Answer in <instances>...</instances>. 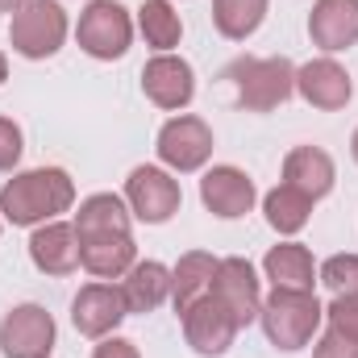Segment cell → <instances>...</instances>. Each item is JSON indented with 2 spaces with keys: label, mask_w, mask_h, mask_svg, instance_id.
<instances>
[{
  "label": "cell",
  "mask_w": 358,
  "mask_h": 358,
  "mask_svg": "<svg viewBox=\"0 0 358 358\" xmlns=\"http://www.w3.org/2000/svg\"><path fill=\"white\" fill-rule=\"evenodd\" d=\"M76 204V183L63 167L21 171L0 187V213L13 225H46Z\"/></svg>",
  "instance_id": "1"
},
{
  "label": "cell",
  "mask_w": 358,
  "mask_h": 358,
  "mask_svg": "<svg viewBox=\"0 0 358 358\" xmlns=\"http://www.w3.org/2000/svg\"><path fill=\"white\" fill-rule=\"evenodd\" d=\"M259 321L275 350H304L325 321V304L300 287H271V296L259 308Z\"/></svg>",
  "instance_id": "2"
},
{
  "label": "cell",
  "mask_w": 358,
  "mask_h": 358,
  "mask_svg": "<svg viewBox=\"0 0 358 358\" xmlns=\"http://www.w3.org/2000/svg\"><path fill=\"white\" fill-rule=\"evenodd\" d=\"M225 84H234V96L246 113H271L283 100H292L296 92V67L287 59H234L221 76Z\"/></svg>",
  "instance_id": "3"
},
{
  "label": "cell",
  "mask_w": 358,
  "mask_h": 358,
  "mask_svg": "<svg viewBox=\"0 0 358 358\" xmlns=\"http://www.w3.org/2000/svg\"><path fill=\"white\" fill-rule=\"evenodd\" d=\"M8 42L21 59H50L67 42V13L59 0H29L13 13Z\"/></svg>",
  "instance_id": "4"
},
{
  "label": "cell",
  "mask_w": 358,
  "mask_h": 358,
  "mask_svg": "<svg viewBox=\"0 0 358 358\" xmlns=\"http://www.w3.org/2000/svg\"><path fill=\"white\" fill-rule=\"evenodd\" d=\"M76 38H80V50H88L92 59H121L134 42V21L129 13L117 4V0H92L88 8L80 13V25H76Z\"/></svg>",
  "instance_id": "5"
},
{
  "label": "cell",
  "mask_w": 358,
  "mask_h": 358,
  "mask_svg": "<svg viewBox=\"0 0 358 358\" xmlns=\"http://www.w3.org/2000/svg\"><path fill=\"white\" fill-rule=\"evenodd\" d=\"M179 321H183V338H187V346L196 350V355L204 358H217L225 355L229 346H234V338H238V321H234V313L208 292V296H200V300H192L183 313H179Z\"/></svg>",
  "instance_id": "6"
},
{
  "label": "cell",
  "mask_w": 358,
  "mask_h": 358,
  "mask_svg": "<svg viewBox=\"0 0 358 358\" xmlns=\"http://www.w3.org/2000/svg\"><path fill=\"white\" fill-rule=\"evenodd\" d=\"M4 358H50L55 350V317L42 304H17L0 321Z\"/></svg>",
  "instance_id": "7"
},
{
  "label": "cell",
  "mask_w": 358,
  "mask_h": 358,
  "mask_svg": "<svg viewBox=\"0 0 358 358\" xmlns=\"http://www.w3.org/2000/svg\"><path fill=\"white\" fill-rule=\"evenodd\" d=\"M179 183L163 167H134L125 179V204L138 221L146 225H163L179 213Z\"/></svg>",
  "instance_id": "8"
},
{
  "label": "cell",
  "mask_w": 358,
  "mask_h": 358,
  "mask_svg": "<svg viewBox=\"0 0 358 358\" xmlns=\"http://www.w3.org/2000/svg\"><path fill=\"white\" fill-rule=\"evenodd\" d=\"M159 159L171 167V171H200L213 155V129L200 121V117H171L163 129H159Z\"/></svg>",
  "instance_id": "9"
},
{
  "label": "cell",
  "mask_w": 358,
  "mask_h": 358,
  "mask_svg": "<svg viewBox=\"0 0 358 358\" xmlns=\"http://www.w3.org/2000/svg\"><path fill=\"white\" fill-rule=\"evenodd\" d=\"M125 317H129V308H125V296L117 283H88L71 300V325L84 338H108Z\"/></svg>",
  "instance_id": "10"
},
{
  "label": "cell",
  "mask_w": 358,
  "mask_h": 358,
  "mask_svg": "<svg viewBox=\"0 0 358 358\" xmlns=\"http://www.w3.org/2000/svg\"><path fill=\"white\" fill-rule=\"evenodd\" d=\"M142 92H146L159 108H167V113L187 108L192 96H196L192 63L179 59V55H171V50H167V55H155V59L142 67Z\"/></svg>",
  "instance_id": "11"
},
{
  "label": "cell",
  "mask_w": 358,
  "mask_h": 358,
  "mask_svg": "<svg viewBox=\"0 0 358 358\" xmlns=\"http://www.w3.org/2000/svg\"><path fill=\"white\" fill-rule=\"evenodd\" d=\"M213 296L234 313L238 325H250L263 308V287H259V275L246 259H221L217 275H213Z\"/></svg>",
  "instance_id": "12"
},
{
  "label": "cell",
  "mask_w": 358,
  "mask_h": 358,
  "mask_svg": "<svg viewBox=\"0 0 358 358\" xmlns=\"http://www.w3.org/2000/svg\"><path fill=\"white\" fill-rule=\"evenodd\" d=\"M200 200H204V208L213 217L234 221V217H246L255 208L259 192H255V183H250L246 171H238V167H213L208 176L200 179Z\"/></svg>",
  "instance_id": "13"
},
{
  "label": "cell",
  "mask_w": 358,
  "mask_h": 358,
  "mask_svg": "<svg viewBox=\"0 0 358 358\" xmlns=\"http://www.w3.org/2000/svg\"><path fill=\"white\" fill-rule=\"evenodd\" d=\"M296 92H300L313 108H321V113H338V108H346L350 96H355L346 67L334 63V59H313V63H304V67L296 71Z\"/></svg>",
  "instance_id": "14"
},
{
  "label": "cell",
  "mask_w": 358,
  "mask_h": 358,
  "mask_svg": "<svg viewBox=\"0 0 358 358\" xmlns=\"http://www.w3.org/2000/svg\"><path fill=\"white\" fill-rule=\"evenodd\" d=\"M29 259L42 275H71L80 267V234H76V225H63V221L38 225L34 238H29Z\"/></svg>",
  "instance_id": "15"
},
{
  "label": "cell",
  "mask_w": 358,
  "mask_h": 358,
  "mask_svg": "<svg viewBox=\"0 0 358 358\" xmlns=\"http://www.w3.org/2000/svg\"><path fill=\"white\" fill-rule=\"evenodd\" d=\"M308 34L321 50H346L358 42V0H317L308 13Z\"/></svg>",
  "instance_id": "16"
},
{
  "label": "cell",
  "mask_w": 358,
  "mask_h": 358,
  "mask_svg": "<svg viewBox=\"0 0 358 358\" xmlns=\"http://www.w3.org/2000/svg\"><path fill=\"white\" fill-rule=\"evenodd\" d=\"M313 358H358V300L334 296V304H325V334Z\"/></svg>",
  "instance_id": "17"
},
{
  "label": "cell",
  "mask_w": 358,
  "mask_h": 358,
  "mask_svg": "<svg viewBox=\"0 0 358 358\" xmlns=\"http://www.w3.org/2000/svg\"><path fill=\"white\" fill-rule=\"evenodd\" d=\"M134 238L129 234H104V238H80V267L96 279H121L134 267Z\"/></svg>",
  "instance_id": "18"
},
{
  "label": "cell",
  "mask_w": 358,
  "mask_h": 358,
  "mask_svg": "<svg viewBox=\"0 0 358 358\" xmlns=\"http://www.w3.org/2000/svg\"><path fill=\"white\" fill-rule=\"evenodd\" d=\"M334 179H338L334 176V159H329L321 146H296V150L283 159V183L300 187V192L313 196V200L329 196Z\"/></svg>",
  "instance_id": "19"
},
{
  "label": "cell",
  "mask_w": 358,
  "mask_h": 358,
  "mask_svg": "<svg viewBox=\"0 0 358 358\" xmlns=\"http://www.w3.org/2000/svg\"><path fill=\"white\" fill-rule=\"evenodd\" d=\"M121 296H125L129 313H155L163 300H171V271L163 267V263H155V259L134 263V267L125 271Z\"/></svg>",
  "instance_id": "20"
},
{
  "label": "cell",
  "mask_w": 358,
  "mask_h": 358,
  "mask_svg": "<svg viewBox=\"0 0 358 358\" xmlns=\"http://www.w3.org/2000/svg\"><path fill=\"white\" fill-rule=\"evenodd\" d=\"M263 271L275 287H300V292H313L317 283V263L313 255L300 246V242H279L271 246L267 259H263Z\"/></svg>",
  "instance_id": "21"
},
{
  "label": "cell",
  "mask_w": 358,
  "mask_h": 358,
  "mask_svg": "<svg viewBox=\"0 0 358 358\" xmlns=\"http://www.w3.org/2000/svg\"><path fill=\"white\" fill-rule=\"evenodd\" d=\"M80 238H104V234H129V204L113 192H96L76 213Z\"/></svg>",
  "instance_id": "22"
},
{
  "label": "cell",
  "mask_w": 358,
  "mask_h": 358,
  "mask_svg": "<svg viewBox=\"0 0 358 358\" xmlns=\"http://www.w3.org/2000/svg\"><path fill=\"white\" fill-rule=\"evenodd\" d=\"M217 263H221V259H213V255H204V250H187L176 267H171V304H176V313H183L192 300H200V296L213 292Z\"/></svg>",
  "instance_id": "23"
},
{
  "label": "cell",
  "mask_w": 358,
  "mask_h": 358,
  "mask_svg": "<svg viewBox=\"0 0 358 358\" xmlns=\"http://www.w3.org/2000/svg\"><path fill=\"white\" fill-rule=\"evenodd\" d=\"M313 196H304L300 187H292V183H279V187H271L267 200H263V213H267L271 229H279V234H300L304 225H308V213H313Z\"/></svg>",
  "instance_id": "24"
},
{
  "label": "cell",
  "mask_w": 358,
  "mask_h": 358,
  "mask_svg": "<svg viewBox=\"0 0 358 358\" xmlns=\"http://www.w3.org/2000/svg\"><path fill=\"white\" fill-rule=\"evenodd\" d=\"M267 17V0H213V25L229 42H246Z\"/></svg>",
  "instance_id": "25"
},
{
  "label": "cell",
  "mask_w": 358,
  "mask_h": 358,
  "mask_svg": "<svg viewBox=\"0 0 358 358\" xmlns=\"http://www.w3.org/2000/svg\"><path fill=\"white\" fill-rule=\"evenodd\" d=\"M138 29H142L146 46H155L159 55H167L171 46H179V38H183V21H179V13L171 8V0H146L138 8Z\"/></svg>",
  "instance_id": "26"
},
{
  "label": "cell",
  "mask_w": 358,
  "mask_h": 358,
  "mask_svg": "<svg viewBox=\"0 0 358 358\" xmlns=\"http://www.w3.org/2000/svg\"><path fill=\"white\" fill-rule=\"evenodd\" d=\"M317 279L334 292V296H350L358 300V255H334L317 267Z\"/></svg>",
  "instance_id": "27"
},
{
  "label": "cell",
  "mask_w": 358,
  "mask_h": 358,
  "mask_svg": "<svg viewBox=\"0 0 358 358\" xmlns=\"http://www.w3.org/2000/svg\"><path fill=\"white\" fill-rule=\"evenodd\" d=\"M21 129H17V121H8V117H0V171H13L17 163H21Z\"/></svg>",
  "instance_id": "28"
},
{
  "label": "cell",
  "mask_w": 358,
  "mask_h": 358,
  "mask_svg": "<svg viewBox=\"0 0 358 358\" xmlns=\"http://www.w3.org/2000/svg\"><path fill=\"white\" fill-rule=\"evenodd\" d=\"M92 358H142L138 346L129 338H100V346L92 350Z\"/></svg>",
  "instance_id": "29"
},
{
  "label": "cell",
  "mask_w": 358,
  "mask_h": 358,
  "mask_svg": "<svg viewBox=\"0 0 358 358\" xmlns=\"http://www.w3.org/2000/svg\"><path fill=\"white\" fill-rule=\"evenodd\" d=\"M21 4H29V0H0V13H17Z\"/></svg>",
  "instance_id": "30"
},
{
  "label": "cell",
  "mask_w": 358,
  "mask_h": 358,
  "mask_svg": "<svg viewBox=\"0 0 358 358\" xmlns=\"http://www.w3.org/2000/svg\"><path fill=\"white\" fill-rule=\"evenodd\" d=\"M4 80H8V59L0 55V84H4Z\"/></svg>",
  "instance_id": "31"
},
{
  "label": "cell",
  "mask_w": 358,
  "mask_h": 358,
  "mask_svg": "<svg viewBox=\"0 0 358 358\" xmlns=\"http://www.w3.org/2000/svg\"><path fill=\"white\" fill-rule=\"evenodd\" d=\"M350 155H355V163H358V129H355V142H350Z\"/></svg>",
  "instance_id": "32"
}]
</instances>
